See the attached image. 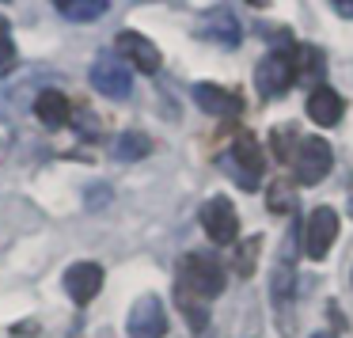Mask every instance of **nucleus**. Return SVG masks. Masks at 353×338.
<instances>
[{
  "label": "nucleus",
  "mask_w": 353,
  "mask_h": 338,
  "mask_svg": "<svg viewBox=\"0 0 353 338\" xmlns=\"http://www.w3.org/2000/svg\"><path fill=\"white\" fill-rule=\"evenodd\" d=\"M179 289L194 292L201 300H213L224 292V266L209 255H186L179 262Z\"/></svg>",
  "instance_id": "f257e3e1"
},
{
  "label": "nucleus",
  "mask_w": 353,
  "mask_h": 338,
  "mask_svg": "<svg viewBox=\"0 0 353 338\" xmlns=\"http://www.w3.org/2000/svg\"><path fill=\"white\" fill-rule=\"evenodd\" d=\"M88 77H92L95 92L107 95V99H125V95L133 92V69L114 54V50H103L92 61V72H88Z\"/></svg>",
  "instance_id": "f03ea898"
},
{
  "label": "nucleus",
  "mask_w": 353,
  "mask_h": 338,
  "mask_svg": "<svg viewBox=\"0 0 353 338\" xmlns=\"http://www.w3.org/2000/svg\"><path fill=\"white\" fill-rule=\"evenodd\" d=\"M228 168H232V175H236V183L243 186V190H259L262 171H266V156H262V145L251 133H239V137L232 141Z\"/></svg>",
  "instance_id": "7ed1b4c3"
},
{
  "label": "nucleus",
  "mask_w": 353,
  "mask_h": 338,
  "mask_svg": "<svg viewBox=\"0 0 353 338\" xmlns=\"http://www.w3.org/2000/svg\"><path fill=\"white\" fill-rule=\"evenodd\" d=\"M292 163H296V183L300 186H315V183H323V179L330 175L334 152H330V145L323 137H304L300 148H296V156H292Z\"/></svg>",
  "instance_id": "20e7f679"
},
{
  "label": "nucleus",
  "mask_w": 353,
  "mask_h": 338,
  "mask_svg": "<svg viewBox=\"0 0 353 338\" xmlns=\"http://www.w3.org/2000/svg\"><path fill=\"white\" fill-rule=\"evenodd\" d=\"M201 228L209 232V239H213L216 247H228L236 243V232H239V217H236V206H232L224 194H216V198H209L205 206H201Z\"/></svg>",
  "instance_id": "39448f33"
},
{
  "label": "nucleus",
  "mask_w": 353,
  "mask_h": 338,
  "mask_svg": "<svg viewBox=\"0 0 353 338\" xmlns=\"http://www.w3.org/2000/svg\"><path fill=\"white\" fill-rule=\"evenodd\" d=\"M292 50V46H289ZM289 50H281V54H270L262 57V65L254 69V88H259L262 99H277V95H285L292 88V65H289Z\"/></svg>",
  "instance_id": "423d86ee"
},
{
  "label": "nucleus",
  "mask_w": 353,
  "mask_h": 338,
  "mask_svg": "<svg viewBox=\"0 0 353 338\" xmlns=\"http://www.w3.org/2000/svg\"><path fill=\"white\" fill-rule=\"evenodd\" d=\"M338 239V213L330 206H319L312 209V217H307V228H304V251L307 259H327V251L334 247Z\"/></svg>",
  "instance_id": "0eeeda50"
},
{
  "label": "nucleus",
  "mask_w": 353,
  "mask_h": 338,
  "mask_svg": "<svg viewBox=\"0 0 353 338\" xmlns=\"http://www.w3.org/2000/svg\"><path fill=\"white\" fill-rule=\"evenodd\" d=\"M130 338H163L168 335V312H163L160 297H141L137 304L130 308Z\"/></svg>",
  "instance_id": "6e6552de"
},
{
  "label": "nucleus",
  "mask_w": 353,
  "mask_h": 338,
  "mask_svg": "<svg viewBox=\"0 0 353 338\" xmlns=\"http://www.w3.org/2000/svg\"><path fill=\"white\" fill-rule=\"evenodd\" d=\"M103 289V266L99 262H72L65 270V292L72 297L77 308H88Z\"/></svg>",
  "instance_id": "1a4fd4ad"
},
{
  "label": "nucleus",
  "mask_w": 353,
  "mask_h": 338,
  "mask_svg": "<svg viewBox=\"0 0 353 338\" xmlns=\"http://www.w3.org/2000/svg\"><path fill=\"white\" fill-rule=\"evenodd\" d=\"M114 54L122 57V61H133V69H141V72H148L152 77L156 69H160V50H156V42L152 39H145V34H137V31H122L114 39Z\"/></svg>",
  "instance_id": "9d476101"
},
{
  "label": "nucleus",
  "mask_w": 353,
  "mask_h": 338,
  "mask_svg": "<svg viewBox=\"0 0 353 338\" xmlns=\"http://www.w3.org/2000/svg\"><path fill=\"white\" fill-rule=\"evenodd\" d=\"M194 99H198V107L213 118H236L239 110H243V103H239L236 92H224V88H216V84H194Z\"/></svg>",
  "instance_id": "9b49d317"
},
{
  "label": "nucleus",
  "mask_w": 353,
  "mask_h": 338,
  "mask_svg": "<svg viewBox=\"0 0 353 338\" xmlns=\"http://www.w3.org/2000/svg\"><path fill=\"white\" fill-rule=\"evenodd\" d=\"M342 110H345L342 95H338L334 88H327V84H319L312 95H307V118H312L315 126H323V130L342 122Z\"/></svg>",
  "instance_id": "f8f14e48"
},
{
  "label": "nucleus",
  "mask_w": 353,
  "mask_h": 338,
  "mask_svg": "<svg viewBox=\"0 0 353 338\" xmlns=\"http://www.w3.org/2000/svg\"><path fill=\"white\" fill-rule=\"evenodd\" d=\"M201 39L216 42V46H224V50H236L239 39H243V31H239V19L232 16V12L216 8L201 19Z\"/></svg>",
  "instance_id": "ddd939ff"
},
{
  "label": "nucleus",
  "mask_w": 353,
  "mask_h": 338,
  "mask_svg": "<svg viewBox=\"0 0 353 338\" xmlns=\"http://www.w3.org/2000/svg\"><path fill=\"white\" fill-rule=\"evenodd\" d=\"M289 65H292V84H315L323 80V69H327V57L315 46H292L289 50Z\"/></svg>",
  "instance_id": "4468645a"
},
{
  "label": "nucleus",
  "mask_w": 353,
  "mask_h": 338,
  "mask_svg": "<svg viewBox=\"0 0 353 338\" xmlns=\"http://www.w3.org/2000/svg\"><path fill=\"white\" fill-rule=\"evenodd\" d=\"M34 115H39V122L46 126V130H57V126H65L69 122V99H65L61 92H54V88H50V92H42L39 99H34Z\"/></svg>",
  "instance_id": "2eb2a0df"
},
{
  "label": "nucleus",
  "mask_w": 353,
  "mask_h": 338,
  "mask_svg": "<svg viewBox=\"0 0 353 338\" xmlns=\"http://www.w3.org/2000/svg\"><path fill=\"white\" fill-rule=\"evenodd\" d=\"M292 285H296V270H292V262H289V243H285V255L277 259L274 277H270V292H274V304H277V308H285V304H289Z\"/></svg>",
  "instance_id": "dca6fc26"
},
{
  "label": "nucleus",
  "mask_w": 353,
  "mask_h": 338,
  "mask_svg": "<svg viewBox=\"0 0 353 338\" xmlns=\"http://www.w3.org/2000/svg\"><path fill=\"white\" fill-rule=\"evenodd\" d=\"M107 8H110L107 0H61V4H57V16L72 19V23H92V19H99Z\"/></svg>",
  "instance_id": "f3484780"
},
{
  "label": "nucleus",
  "mask_w": 353,
  "mask_h": 338,
  "mask_svg": "<svg viewBox=\"0 0 353 338\" xmlns=\"http://www.w3.org/2000/svg\"><path fill=\"white\" fill-rule=\"evenodd\" d=\"M300 141H304V137H296V126H292V122L274 126V133H270V145H274L277 163H292V156H296Z\"/></svg>",
  "instance_id": "a211bd4d"
},
{
  "label": "nucleus",
  "mask_w": 353,
  "mask_h": 338,
  "mask_svg": "<svg viewBox=\"0 0 353 338\" xmlns=\"http://www.w3.org/2000/svg\"><path fill=\"white\" fill-rule=\"evenodd\" d=\"M148 152H152V141H148L145 133H122V137L114 141V160H122V163L145 160Z\"/></svg>",
  "instance_id": "6ab92c4d"
},
{
  "label": "nucleus",
  "mask_w": 353,
  "mask_h": 338,
  "mask_svg": "<svg viewBox=\"0 0 353 338\" xmlns=\"http://www.w3.org/2000/svg\"><path fill=\"white\" fill-rule=\"evenodd\" d=\"M175 300H179V308H183V315L190 319V327L194 330H205V323H209L205 300L194 297V292H186V289H179V285H175Z\"/></svg>",
  "instance_id": "aec40b11"
},
{
  "label": "nucleus",
  "mask_w": 353,
  "mask_h": 338,
  "mask_svg": "<svg viewBox=\"0 0 353 338\" xmlns=\"http://www.w3.org/2000/svg\"><path fill=\"white\" fill-rule=\"evenodd\" d=\"M259 251H262V236H251L247 243H239V251H236V274L239 277L254 274V266H259Z\"/></svg>",
  "instance_id": "412c9836"
},
{
  "label": "nucleus",
  "mask_w": 353,
  "mask_h": 338,
  "mask_svg": "<svg viewBox=\"0 0 353 338\" xmlns=\"http://www.w3.org/2000/svg\"><path fill=\"white\" fill-rule=\"evenodd\" d=\"M266 198H270V209H274V213H292V209H296V194H292L289 179H277Z\"/></svg>",
  "instance_id": "4be33fe9"
},
{
  "label": "nucleus",
  "mask_w": 353,
  "mask_h": 338,
  "mask_svg": "<svg viewBox=\"0 0 353 338\" xmlns=\"http://www.w3.org/2000/svg\"><path fill=\"white\" fill-rule=\"evenodd\" d=\"M16 65V42H12L8 19H0V72H8Z\"/></svg>",
  "instance_id": "5701e85b"
},
{
  "label": "nucleus",
  "mask_w": 353,
  "mask_h": 338,
  "mask_svg": "<svg viewBox=\"0 0 353 338\" xmlns=\"http://www.w3.org/2000/svg\"><path fill=\"white\" fill-rule=\"evenodd\" d=\"M84 198H88V209H103L110 201V186H103V183L99 186H88Z\"/></svg>",
  "instance_id": "b1692460"
},
{
  "label": "nucleus",
  "mask_w": 353,
  "mask_h": 338,
  "mask_svg": "<svg viewBox=\"0 0 353 338\" xmlns=\"http://www.w3.org/2000/svg\"><path fill=\"white\" fill-rule=\"evenodd\" d=\"M69 118H72V122H77L84 133H88V137H92V133H99V118H88V115H69Z\"/></svg>",
  "instance_id": "393cba45"
},
{
  "label": "nucleus",
  "mask_w": 353,
  "mask_h": 338,
  "mask_svg": "<svg viewBox=\"0 0 353 338\" xmlns=\"http://www.w3.org/2000/svg\"><path fill=\"white\" fill-rule=\"evenodd\" d=\"M334 12L342 19H353V0H334Z\"/></svg>",
  "instance_id": "a878e982"
},
{
  "label": "nucleus",
  "mask_w": 353,
  "mask_h": 338,
  "mask_svg": "<svg viewBox=\"0 0 353 338\" xmlns=\"http://www.w3.org/2000/svg\"><path fill=\"white\" fill-rule=\"evenodd\" d=\"M312 338H334V335H330V330H319V335H312Z\"/></svg>",
  "instance_id": "bb28decb"
}]
</instances>
